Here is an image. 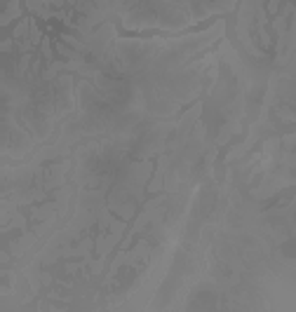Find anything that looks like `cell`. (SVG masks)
I'll return each instance as SVG.
<instances>
[{
  "instance_id": "cell-1",
  "label": "cell",
  "mask_w": 296,
  "mask_h": 312,
  "mask_svg": "<svg viewBox=\"0 0 296 312\" xmlns=\"http://www.w3.org/2000/svg\"><path fill=\"white\" fill-rule=\"evenodd\" d=\"M56 49H59V52H62V54H66V56H71V59H75V52L73 49H68L66 45H56ZM59 68H62V64H52V66L47 68V73H45V78H54V73L56 71H59Z\"/></svg>"
}]
</instances>
